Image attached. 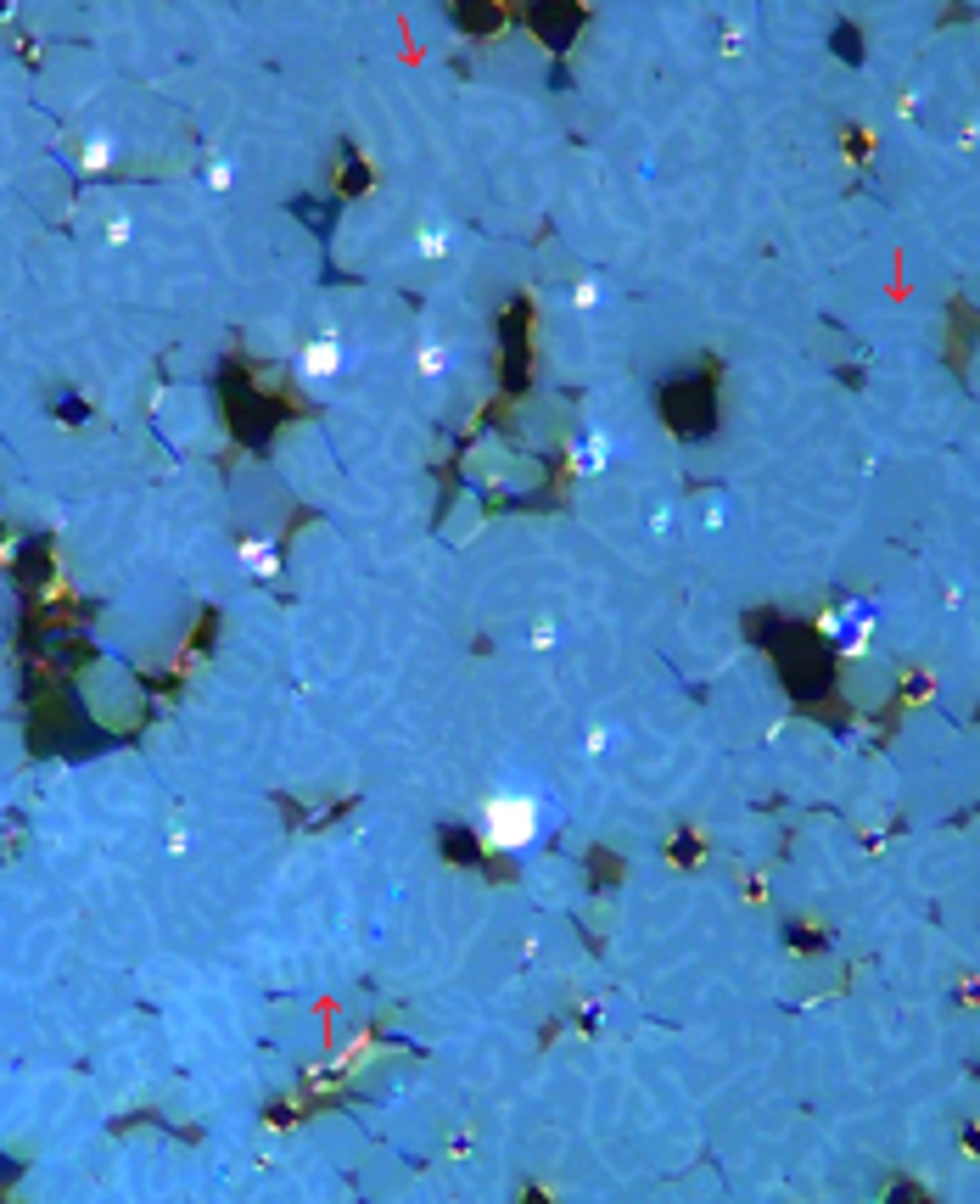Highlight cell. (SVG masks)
Wrapping results in <instances>:
<instances>
[{
  "mask_svg": "<svg viewBox=\"0 0 980 1204\" xmlns=\"http://www.w3.org/2000/svg\"><path fill=\"white\" fill-rule=\"evenodd\" d=\"M476 824H482V846H487V852H527V846L538 841V830H544V807H538L533 795L499 790V795H487V801H482Z\"/></svg>",
  "mask_w": 980,
  "mask_h": 1204,
  "instance_id": "1",
  "label": "cell"
},
{
  "mask_svg": "<svg viewBox=\"0 0 980 1204\" xmlns=\"http://www.w3.org/2000/svg\"><path fill=\"white\" fill-rule=\"evenodd\" d=\"M342 359H348V353H342V342L331 337V331L326 337H308L303 353H297V375H303V381H331V375L342 370Z\"/></svg>",
  "mask_w": 980,
  "mask_h": 1204,
  "instance_id": "2",
  "label": "cell"
},
{
  "mask_svg": "<svg viewBox=\"0 0 980 1204\" xmlns=\"http://www.w3.org/2000/svg\"><path fill=\"white\" fill-rule=\"evenodd\" d=\"M112 157H118V135L96 130V135H85V141H79V169H85V174L112 169Z\"/></svg>",
  "mask_w": 980,
  "mask_h": 1204,
  "instance_id": "3",
  "label": "cell"
},
{
  "mask_svg": "<svg viewBox=\"0 0 980 1204\" xmlns=\"http://www.w3.org/2000/svg\"><path fill=\"white\" fill-rule=\"evenodd\" d=\"M606 459H611V443H606V432H589L583 443H571V465H577L583 477H594V470H606Z\"/></svg>",
  "mask_w": 980,
  "mask_h": 1204,
  "instance_id": "4",
  "label": "cell"
},
{
  "mask_svg": "<svg viewBox=\"0 0 980 1204\" xmlns=\"http://www.w3.org/2000/svg\"><path fill=\"white\" fill-rule=\"evenodd\" d=\"M415 253H421V258H443V253H448V230H443V225H421V236H415Z\"/></svg>",
  "mask_w": 980,
  "mask_h": 1204,
  "instance_id": "5",
  "label": "cell"
},
{
  "mask_svg": "<svg viewBox=\"0 0 980 1204\" xmlns=\"http://www.w3.org/2000/svg\"><path fill=\"white\" fill-rule=\"evenodd\" d=\"M448 364H454V353H448L443 342H426V348H421V375H426V381H432V375H443Z\"/></svg>",
  "mask_w": 980,
  "mask_h": 1204,
  "instance_id": "6",
  "label": "cell"
},
{
  "mask_svg": "<svg viewBox=\"0 0 980 1204\" xmlns=\"http://www.w3.org/2000/svg\"><path fill=\"white\" fill-rule=\"evenodd\" d=\"M594 303H600V286H594V280H583V286L571 291V309H594Z\"/></svg>",
  "mask_w": 980,
  "mask_h": 1204,
  "instance_id": "7",
  "label": "cell"
},
{
  "mask_svg": "<svg viewBox=\"0 0 980 1204\" xmlns=\"http://www.w3.org/2000/svg\"><path fill=\"white\" fill-rule=\"evenodd\" d=\"M533 644H538V651H549V644H555V622H549V616L533 627Z\"/></svg>",
  "mask_w": 980,
  "mask_h": 1204,
  "instance_id": "8",
  "label": "cell"
},
{
  "mask_svg": "<svg viewBox=\"0 0 980 1204\" xmlns=\"http://www.w3.org/2000/svg\"><path fill=\"white\" fill-rule=\"evenodd\" d=\"M231 180H236V174H231V163H213V169H207V185H218V191H225Z\"/></svg>",
  "mask_w": 980,
  "mask_h": 1204,
  "instance_id": "9",
  "label": "cell"
},
{
  "mask_svg": "<svg viewBox=\"0 0 980 1204\" xmlns=\"http://www.w3.org/2000/svg\"><path fill=\"white\" fill-rule=\"evenodd\" d=\"M123 236H129V219L118 213V219H112V225H107V241H123Z\"/></svg>",
  "mask_w": 980,
  "mask_h": 1204,
  "instance_id": "10",
  "label": "cell"
}]
</instances>
